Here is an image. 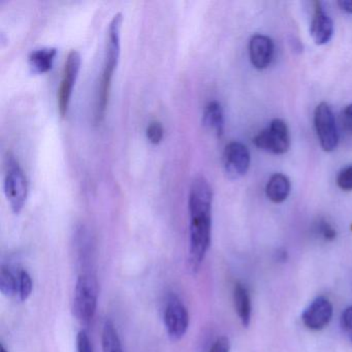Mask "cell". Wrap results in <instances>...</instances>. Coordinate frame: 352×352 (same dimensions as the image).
Segmentation results:
<instances>
[{
    "instance_id": "cell-22",
    "label": "cell",
    "mask_w": 352,
    "mask_h": 352,
    "mask_svg": "<svg viewBox=\"0 0 352 352\" xmlns=\"http://www.w3.org/2000/svg\"><path fill=\"white\" fill-rule=\"evenodd\" d=\"M316 232L327 241H333L337 236L335 228L329 222L323 219L319 220L318 223H317Z\"/></svg>"
},
{
    "instance_id": "cell-15",
    "label": "cell",
    "mask_w": 352,
    "mask_h": 352,
    "mask_svg": "<svg viewBox=\"0 0 352 352\" xmlns=\"http://www.w3.org/2000/svg\"><path fill=\"white\" fill-rule=\"evenodd\" d=\"M234 307L239 318L245 327H248L251 321V302L248 289L242 283H236L234 289Z\"/></svg>"
},
{
    "instance_id": "cell-6",
    "label": "cell",
    "mask_w": 352,
    "mask_h": 352,
    "mask_svg": "<svg viewBox=\"0 0 352 352\" xmlns=\"http://www.w3.org/2000/svg\"><path fill=\"white\" fill-rule=\"evenodd\" d=\"M189 313L182 300L176 296L170 294L166 300L164 311V323L168 338L172 341H180L189 327Z\"/></svg>"
},
{
    "instance_id": "cell-20",
    "label": "cell",
    "mask_w": 352,
    "mask_h": 352,
    "mask_svg": "<svg viewBox=\"0 0 352 352\" xmlns=\"http://www.w3.org/2000/svg\"><path fill=\"white\" fill-rule=\"evenodd\" d=\"M147 138L150 143L157 145L164 138V126L160 121H152L147 127Z\"/></svg>"
},
{
    "instance_id": "cell-23",
    "label": "cell",
    "mask_w": 352,
    "mask_h": 352,
    "mask_svg": "<svg viewBox=\"0 0 352 352\" xmlns=\"http://www.w3.org/2000/svg\"><path fill=\"white\" fill-rule=\"evenodd\" d=\"M77 352H94L91 341L85 331H80L77 335Z\"/></svg>"
},
{
    "instance_id": "cell-10",
    "label": "cell",
    "mask_w": 352,
    "mask_h": 352,
    "mask_svg": "<svg viewBox=\"0 0 352 352\" xmlns=\"http://www.w3.org/2000/svg\"><path fill=\"white\" fill-rule=\"evenodd\" d=\"M333 316L331 302L324 296L315 298L302 315V322L308 329L320 331L324 329Z\"/></svg>"
},
{
    "instance_id": "cell-26",
    "label": "cell",
    "mask_w": 352,
    "mask_h": 352,
    "mask_svg": "<svg viewBox=\"0 0 352 352\" xmlns=\"http://www.w3.org/2000/svg\"><path fill=\"white\" fill-rule=\"evenodd\" d=\"M342 122L344 129L352 135V104H348L342 113Z\"/></svg>"
},
{
    "instance_id": "cell-28",
    "label": "cell",
    "mask_w": 352,
    "mask_h": 352,
    "mask_svg": "<svg viewBox=\"0 0 352 352\" xmlns=\"http://www.w3.org/2000/svg\"><path fill=\"white\" fill-rule=\"evenodd\" d=\"M0 352H9L3 343H1V345H0Z\"/></svg>"
},
{
    "instance_id": "cell-2",
    "label": "cell",
    "mask_w": 352,
    "mask_h": 352,
    "mask_svg": "<svg viewBox=\"0 0 352 352\" xmlns=\"http://www.w3.org/2000/svg\"><path fill=\"white\" fill-rule=\"evenodd\" d=\"M122 22V13H117L112 18L109 25L104 69L98 82V90H96V112H94L96 124H100L106 115L113 76L120 56V30Z\"/></svg>"
},
{
    "instance_id": "cell-11",
    "label": "cell",
    "mask_w": 352,
    "mask_h": 352,
    "mask_svg": "<svg viewBox=\"0 0 352 352\" xmlns=\"http://www.w3.org/2000/svg\"><path fill=\"white\" fill-rule=\"evenodd\" d=\"M273 41L267 36L255 34L249 42V56L253 67L259 71L267 69L273 61Z\"/></svg>"
},
{
    "instance_id": "cell-24",
    "label": "cell",
    "mask_w": 352,
    "mask_h": 352,
    "mask_svg": "<svg viewBox=\"0 0 352 352\" xmlns=\"http://www.w3.org/2000/svg\"><path fill=\"white\" fill-rule=\"evenodd\" d=\"M341 325L344 333L352 341V306L348 307L342 313Z\"/></svg>"
},
{
    "instance_id": "cell-17",
    "label": "cell",
    "mask_w": 352,
    "mask_h": 352,
    "mask_svg": "<svg viewBox=\"0 0 352 352\" xmlns=\"http://www.w3.org/2000/svg\"><path fill=\"white\" fill-rule=\"evenodd\" d=\"M102 352H123L118 331L110 319H107L102 325Z\"/></svg>"
},
{
    "instance_id": "cell-19",
    "label": "cell",
    "mask_w": 352,
    "mask_h": 352,
    "mask_svg": "<svg viewBox=\"0 0 352 352\" xmlns=\"http://www.w3.org/2000/svg\"><path fill=\"white\" fill-rule=\"evenodd\" d=\"M34 289V282L32 276L26 270L22 269L18 271V292L17 296L21 302H25L32 296Z\"/></svg>"
},
{
    "instance_id": "cell-1",
    "label": "cell",
    "mask_w": 352,
    "mask_h": 352,
    "mask_svg": "<svg viewBox=\"0 0 352 352\" xmlns=\"http://www.w3.org/2000/svg\"><path fill=\"white\" fill-rule=\"evenodd\" d=\"M213 190L203 176L195 177L189 189V267L197 272L203 265L212 239Z\"/></svg>"
},
{
    "instance_id": "cell-21",
    "label": "cell",
    "mask_w": 352,
    "mask_h": 352,
    "mask_svg": "<svg viewBox=\"0 0 352 352\" xmlns=\"http://www.w3.org/2000/svg\"><path fill=\"white\" fill-rule=\"evenodd\" d=\"M337 185L344 191L352 190V164L343 168L337 176Z\"/></svg>"
},
{
    "instance_id": "cell-3",
    "label": "cell",
    "mask_w": 352,
    "mask_h": 352,
    "mask_svg": "<svg viewBox=\"0 0 352 352\" xmlns=\"http://www.w3.org/2000/svg\"><path fill=\"white\" fill-rule=\"evenodd\" d=\"M98 286L92 274L83 273L78 277L74 292L73 312L84 325H89L98 308Z\"/></svg>"
},
{
    "instance_id": "cell-16",
    "label": "cell",
    "mask_w": 352,
    "mask_h": 352,
    "mask_svg": "<svg viewBox=\"0 0 352 352\" xmlns=\"http://www.w3.org/2000/svg\"><path fill=\"white\" fill-rule=\"evenodd\" d=\"M203 121L208 129L215 131L218 137H221L224 131V115L221 104L216 100L210 102L204 110Z\"/></svg>"
},
{
    "instance_id": "cell-18",
    "label": "cell",
    "mask_w": 352,
    "mask_h": 352,
    "mask_svg": "<svg viewBox=\"0 0 352 352\" xmlns=\"http://www.w3.org/2000/svg\"><path fill=\"white\" fill-rule=\"evenodd\" d=\"M0 292L8 298L17 296L18 272L15 273L9 265H1L0 269Z\"/></svg>"
},
{
    "instance_id": "cell-14",
    "label": "cell",
    "mask_w": 352,
    "mask_h": 352,
    "mask_svg": "<svg viewBox=\"0 0 352 352\" xmlns=\"http://www.w3.org/2000/svg\"><path fill=\"white\" fill-rule=\"evenodd\" d=\"M57 55L56 48L36 49L28 56L30 69L34 74H44L52 69L53 61Z\"/></svg>"
},
{
    "instance_id": "cell-25",
    "label": "cell",
    "mask_w": 352,
    "mask_h": 352,
    "mask_svg": "<svg viewBox=\"0 0 352 352\" xmlns=\"http://www.w3.org/2000/svg\"><path fill=\"white\" fill-rule=\"evenodd\" d=\"M230 340L228 337L222 336L214 342L213 345L210 348L209 352H230Z\"/></svg>"
},
{
    "instance_id": "cell-9",
    "label": "cell",
    "mask_w": 352,
    "mask_h": 352,
    "mask_svg": "<svg viewBox=\"0 0 352 352\" xmlns=\"http://www.w3.org/2000/svg\"><path fill=\"white\" fill-rule=\"evenodd\" d=\"M250 166V152L244 144L230 142L224 148L223 168L226 176L232 180L242 178Z\"/></svg>"
},
{
    "instance_id": "cell-13",
    "label": "cell",
    "mask_w": 352,
    "mask_h": 352,
    "mask_svg": "<svg viewBox=\"0 0 352 352\" xmlns=\"http://www.w3.org/2000/svg\"><path fill=\"white\" fill-rule=\"evenodd\" d=\"M292 189V184L287 176L277 173L271 176L265 187V195L274 204H281L287 199Z\"/></svg>"
},
{
    "instance_id": "cell-12",
    "label": "cell",
    "mask_w": 352,
    "mask_h": 352,
    "mask_svg": "<svg viewBox=\"0 0 352 352\" xmlns=\"http://www.w3.org/2000/svg\"><path fill=\"white\" fill-rule=\"evenodd\" d=\"M314 15L310 25V34L315 44L318 46L327 44L333 38V23L331 18L325 13L321 3H314Z\"/></svg>"
},
{
    "instance_id": "cell-27",
    "label": "cell",
    "mask_w": 352,
    "mask_h": 352,
    "mask_svg": "<svg viewBox=\"0 0 352 352\" xmlns=\"http://www.w3.org/2000/svg\"><path fill=\"white\" fill-rule=\"evenodd\" d=\"M338 6L342 11L346 12L348 14H352V1H347V0H340L338 1Z\"/></svg>"
},
{
    "instance_id": "cell-5",
    "label": "cell",
    "mask_w": 352,
    "mask_h": 352,
    "mask_svg": "<svg viewBox=\"0 0 352 352\" xmlns=\"http://www.w3.org/2000/svg\"><path fill=\"white\" fill-rule=\"evenodd\" d=\"M253 142L263 151L281 155L290 148L289 129L282 119H274L269 127L261 131Z\"/></svg>"
},
{
    "instance_id": "cell-7",
    "label": "cell",
    "mask_w": 352,
    "mask_h": 352,
    "mask_svg": "<svg viewBox=\"0 0 352 352\" xmlns=\"http://www.w3.org/2000/svg\"><path fill=\"white\" fill-rule=\"evenodd\" d=\"M314 125L323 151H335L339 145V133L333 111L327 102H321L315 109Z\"/></svg>"
},
{
    "instance_id": "cell-4",
    "label": "cell",
    "mask_w": 352,
    "mask_h": 352,
    "mask_svg": "<svg viewBox=\"0 0 352 352\" xmlns=\"http://www.w3.org/2000/svg\"><path fill=\"white\" fill-rule=\"evenodd\" d=\"M6 197L14 214H19L26 203L28 193V182L24 170L20 166L15 156L8 152L5 158Z\"/></svg>"
},
{
    "instance_id": "cell-8",
    "label": "cell",
    "mask_w": 352,
    "mask_h": 352,
    "mask_svg": "<svg viewBox=\"0 0 352 352\" xmlns=\"http://www.w3.org/2000/svg\"><path fill=\"white\" fill-rule=\"evenodd\" d=\"M81 67V55L77 50H71L67 54L63 69V79L57 94L58 112L61 117H65L69 111L74 86Z\"/></svg>"
}]
</instances>
